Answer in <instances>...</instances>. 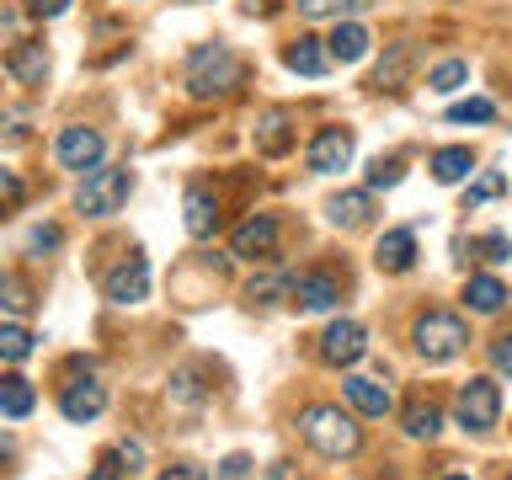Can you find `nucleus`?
Instances as JSON below:
<instances>
[{
	"instance_id": "obj_1",
	"label": "nucleus",
	"mask_w": 512,
	"mask_h": 480,
	"mask_svg": "<svg viewBox=\"0 0 512 480\" xmlns=\"http://www.w3.org/2000/svg\"><path fill=\"white\" fill-rule=\"evenodd\" d=\"M240 80H246V59H240L230 43H203L187 54V96H198V102L230 96Z\"/></svg>"
},
{
	"instance_id": "obj_2",
	"label": "nucleus",
	"mask_w": 512,
	"mask_h": 480,
	"mask_svg": "<svg viewBox=\"0 0 512 480\" xmlns=\"http://www.w3.org/2000/svg\"><path fill=\"white\" fill-rule=\"evenodd\" d=\"M299 432H304V443L326 459H352L363 448V427L352 422L342 406H310L299 416Z\"/></svg>"
},
{
	"instance_id": "obj_3",
	"label": "nucleus",
	"mask_w": 512,
	"mask_h": 480,
	"mask_svg": "<svg viewBox=\"0 0 512 480\" xmlns=\"http://www.w3.org/2000/svg\"><path fill=\"white\" fill-rule=\"evenodd\" d=\"M411 342L427 363H448V358H459V352L470 347V326H464L454 310H427V315H416Z\"/></svg>"
},
{
	"instance_id": "obj_4",
	"label": "nucleus",
	"mask_w": 512,
	"mask_h": 480,
	"mask_svg": "<svg viewBox=\"0 0 512 480\" xmlns=\"http://www.w3.org/2000/svg\"><path fill=\"white\" fill-rule=\"evenodd\" d=\"M128 192H134V171L128 166H96V171H86V182H80L75 208L86 219H107L128 203Z\"/></svg>"
},
{
	"instance_id": "obj_5",
	"label": "nucleus",
	"mask_w": 512,
	"mask_h": 480,
	"mask_svg": "<svg viewBox=\"0 0 512 480\" xmlns=\"http://www.w3.org/2000/svg\"><path fill=\"white\" fill-rule=\"evenodd\" d=\"M454 416H459V427H470V432H491L496 416H502V390H496V379H486V374L464 379L459 400H454Z\"/></svg>"
},
{
	"instance_id": "obj_6",
	"label": "nucleus",
	"mask_w": 512,
	"mask_h": 480,
	"mask_svg": "<svg viewBox=\"0 0 512 480\" xmlns=\"http://www.w3.org/2000/svg\"><path fill=\"white\" fill-rule=\"evenodd\" d=\"M102 294L112 304H144V299H150V262H144V251H128L123 262L107 272Z\"/></svg>"
},
{
	"instance_id": "obj_7",
	"label": "nucleus",
	"mask_w": 512,
	"mask_h": 480,
	"mask_svg": "<svg viewBox=\"0 0 512 480\" xmlns=\"http://www.w3.org/2000/svg\"><path fill=\"white\" fill-rule=\"evenodd\" d=\"M54 155H59V166H70V171H96L102 155H107V139L96 134V128H86V123H70V128H59Z\"/></svg>"
},
{
	"instance_id": "obj_8",
	"label": "nucleus",
	"mask_w": 512,
	"mask_h": 480,
	"mask_svg": "<svg viewBox=\"0 0 512 480\" xmlns=\"http://www.w3.org/2000/svg\"><path fill=\"white\" fill-rule=\"evenodd\" d=\"M352 150H358L352 128H342V123L320 128V134L310 139V171H315V176H336V171H347V166H352Z\"/></svg>"
},
{
	"instance_id": "obj_9",
	"label": "nucleus",
	"mask_w": 512,
	"mask_h": 480,
	"mask_svg": "<svg viewBox=\"0 0 512 480\" xmlns=\"http://www.w3.org/2000/svg\"><path fill=\"white\" fill-rule=\"evenodd\" d=\"M368 352V331L358 326V320H331L326 331H320V358H326L331 368H352Z\"/></svg>"
},
{
	"instance_id": "obj_10",
	"label": "nucleus",
	"mask_w": 512,
	"mask_h": 480,
	"mask_svg": "<svg viewBox=\"0 0 512 480\" xmlns=\"http://www.w3.org/2000/svg\"><path fill=\"white\" fill-rule=\"evenodd\" d=\"M59 411L70 416V422H96V416L107 411V384L96 379V374L70 379V384L59 390Z\"/></svg>"
},
{
	"instance_id": "obj_11",
	"label": "nucleus",
	"mask_w": 512,
	"mask_h": 480,
	"mask_svg": "<svg viewBox=\"0 0 512 480\" xmlns=\"http://www.w3.org/2000/svg\"><path fill=\"white\" fill-rule=\"evenodd\" d=\"M272 251H278V219H272V214H251V219L230 235V256H246V262H256V256H272Z\"/></svg>"
},
{
	"instance_id": "obj_12",
	"label": "nucleus",
	"mask_w": 512,
	"mask_h": 480,
	"mask_svg": "<svg viewBox=\"0 0 512 480\" xmlns=\"http://www.w3.org/2000/svg\"><path fill=\"white\" fill-rule=\"evenodd\" d=\"M288 299H294L299 310H336L342 283H336L331 272H299V278H288Z\"/></svg>"
},
{
	"instance_id": "obj_13",
	"label": "nucleus",
	"mask_w": 512,
	"mask_h": 480,
	"mask_svg": "<svg viewBox=\"0 0 512 480\" xmlns=\"http://www.w3.org/2000/svg\"><path fill=\"white\" fill-rule=\"evenodd\" d=\"M6 75L22 80V86H43L48 80V48L38 38H22L6 48Z\"/></svg>"
},
{
	"instance_id": "obj_14",
	"label": "nucleus",
	"mask_w": 512,
	"mask_h": 480,
	"mask_svg": "<svg viewBox=\"0 0 512 480\" xmlns=\"http://www.w3.org/2000/svg\"><path fill=\"white\" fill-rule=\"evenodd\" d=\"M347 400H352V411L358 416H390L395 411V395H390V384H379V379H363V374H352L347 384Z\"/></svg>"
},
{
	"instance_id": "obj_15",
	"label": "nucleus",
	"mask_w": 512,
	"mask_h": 480,
	"mask_svg": "<svg viewBox=\"0 0 512 480\" xmlns=\"http://www.w3.org/2000/svg\"><path fill=\"white\" fill-rule=\"evenodd\" d=\"M182 214H187V235H192V240H208V235L219 230V198H214L208 187H187Z\"/></svg>"
},
{
	"instance_id": "obj_16",
	"label": "nucleus",
	"mask_w": 512,
	"mask_h": 480,
	"mask_svg": "<svg viewBox=\"0 0 512 480\" xmlns=\"http://www.w3.org/2000/svg\"><path fill=\"white\" fill-rule=\"evenodd\" d=\"M374 267L379 272H411L416 267V235L411 230H390V235H379V246H374Z\"/></svg>"
},
{
	"instance_id": "obj_17",
	"label": "nucleus",
	"mask_w": 512,
	"mask_h": 480,
	"mask_svg": "<svg viewBox=\"0 0 512 480\" xmlns=\"http://www.w3.org/2000/svg\"><path fill=\"white\" fill-rule=\"evenodd\" d=\"M326 219L336 230H363V224L374 219V192H336L326 203Z\"/></svg>"
},
{
	"instance_id": "obj_18",
	"label": "nucleus",
	"mask_w": 512,
	"mask_h": 480,
	"mask_svg": "<svg viewBox=\"0 0 512 480\" xmlns=\"http://www.w3.org/2000/svg\"><path fill=\"white\" fill-rule=\"evenodd\" d=\"M411 64H416V43H390V54L379 59L374 75H368V86L374 91H400L406 75H411Z\"/></svg>"
},
{
	"instance_id": "obj_19",
	"label": "nucleus",
	"mask_w": 512,
	"mask_h": 480,
	"mask_svg": "<svg viewBox=\"0 0 512 480\" xmlns=\"http://www.w3.org/2000/svg\"><path fill=\"white\" fill-rule=\"evenodd\" d=\"M256 150H262L267 160H278L294 150V123H288V112L283 107H272L262 123H256Z\"/></svg>"
},
{
	"instance_id": "obj_20",
	"label": "nucleus",
	"mask_w": 512,
	"mask_h": 480,
	"mask_svg": "<svg viewBox=\"0 0 512 480\" xmlns=\"http://www.w3.org/2000/svg\"><path fill=\"white\" fill-rule=\"evenodd\" d=\"M368 43H374V38H368V27L347 16V22H336V32L326 38V54H331L336 64H358V59L368 54Z\"/></svg>"
},
{
	"instance_id": "obj_21",
	"label": "nucleus",
	"mask_w": 512,
	"mask_h": 480,
	"mask_svg": "<svg viewBox=\"0 0 512 480\" xmlns=\"http://www.w3.org/2000/svg\"><path fill=\"white\" fill-rule=\"evenodd\" d=\"M283 64H288V70H294V75H326V64H331V54H326V38H294V43H288L283 48Z\"/></svg>"
},
{
	"instance_id": "obj_22",
	"label": "nucleus",
	"mask_w": 512,
	"mask_h": 480,
	"mask_svg": "<svg viewBox=\"0 0 512 480\" xmlns=\"http://www.w3.org/2000/svg\"><path fill=\"white\" fill-rule=\"evenodd\" d=\"M507 299H512V294H507V283H502V278H491V272H480V278L464 283V304H470L475 315H496Z\"/></svg>"
},
{
	"instance_id": "obj_23",
	"label": "nucleus",
	"mask_w": 512,
	"mask_h": 480,
	"mask_svg": "<svg viewBox=\"0 0 512 480\" xmlns=\"http://www.w3.org/2000/svg\"><path fill=\"white\" fill-rule=\"evenodd\" d=\"M470 171H475V150H470V144H448V150L432 155V176H438L443 187H459Z\"/></svg>"
},
{
	"instance_id": "obj_24",
	"label": "nucleus",
	"mask_w": 512,
	"mask_h": 480,
	"mask_svg": "<svg viewBox=\"0 0 512 480\" xmlns=\"http://www.w3.org/2000/svg\"><path fill=\"white\" fill-rule=\"evenodd\" d=\"M32 406H38V390H32V379H22V374H6V379H0V416L22 422V416H32Z\"/></svg>"
},
{
	"instance_id": "obj_25",
	"label": "nucleus",
	"mask_w": 512,
	"mask_h": 480,
	"mask_svg": "<svg viewBox=\"0 0 512 480\" xmlns=\"http://www.w3.org/2000/svg\"><path fill=\"white\" fill-rule=\"evenodd\" d=\"M400 422H406V438L432 443V438L443 432V411L432 406V400H416V406H406V416H400Z\"/></svg>"
},
{
	"instance_id": "obj_26",
	"label": "nucleus",
	"mask_w": 512,
	"mask_h": 480,
	"mask_svg": "<svg viewBox=\"0 0 512 480\" xmlns=\"http://www.w3.org/2000/svg\"><path fill=\"white\" fill-rule=\"evenodd\" d=\"M32 347H38V336H32L22 320H6V326H0V358L6 363H27Z\"/></svg>"
},
{
	"instance_id": "obj_27",
	"label": "nucleus",
	"mask_w": 512,
	"mask_h": 480,
	"mask_svg": "<svg viewBox=\"0 0 512 480\" xmlns=\"http://www.w3.org/2000/svg\"><path fill=\"white\" fill-rule=\"evenodd\" d=\"M288 278H294V272H256L246 283V299L251 304H278V299H288Z\"/></svg>"
},
{
	"instance_id": "obj_28",
	"label": "nucleus",
	"mask_w": 512,
	"mask_h": 480,
	"mask_svg": "<svg viewBox=\"0 0 512 480\" xmlns=\"http://www.w3.org/2000/svg\"><path fill=\"white\" fill-rule=\"evenodd\" d=\"M294 6H299V16H310V22H320V16H336V22H342L352 11H368L374 0H294Z\"/></svg>"
},
{
	"instance_id": "obj_29",
	"label": "nucleus",
	"mask_w": 512,
	"mask_h": 480,
	"mask_svg": "<svg viewBox=\"0 0 512 480\" xmlns=\"http://www.w3.org/2000/svg\"><path fill=\"white\" fill-rule=\"evenodd\" d=\"M464 80H470V64H464V59H443V64H432V70H427V86L443 91V96L459 91Z\"/></svg>"
},
{
	"instance_id": "obj_30",
	"label": "nucleus",
	"mask_w": 512,
	"mask_h": 480,
	"mask_svg": "<svg viewBox=\"0 0 512 480\" xmlns=\"http://www.w3.org/2000/svg\"><path fill=\"white\" fill-rule=\"evenodd\" d=\"M0 310H11V315H27L32 310V288L22 278H11L6 267H0Z\"/></svg>"
},
{
	"instance_id": "obj_31",
	"label": "nucleus",
	"mask_w": 512,
	"mask_h": 480,
	"mask_svg": "<svg viewBox=\"0 0 512 480\" xmlns=\"http://www.w3.org/2000/svg\"><path fill=\"white\" fill-rule=\"evenodd\" d=\"M496 118V102H486V96H464V102L448 107V123H491Z\"/></svg>"
},
{
	"instance_id": "obj_32",
	"label": "nucleus",
	"mask_w": 512,
	"mask_h": 480,
	"mask_svg": "<svg viewBox=\"0 0 512 480\" xmlns=\"http://www.w3.org/2000/svg\"><path fill=\"white\" fill-rule=\"evenodd\" d=\"M507 182H502V171H486V176H475L470 187H464V208H480V203H491V198H502Z\"/></svg>"
},
{
	"instance_id": "obj_33",
	"label": "nucleus",
	"mask_w": 512,
	"mask_h": 480,
	"mask_svg": "<svg viewBox=\"0 0 512 480\" xmlns=\"http://www.w3.org/2000/svg\"><path fill=\"white\" fill-rule=\"evenodd\" d=\"M400 176H406V160H374L368 166V192H379V187H400Z\"/></svg>"
},
{
	"instance_id": "obj_34",
	"label": "nucleus",
	"mask_w": 512,
	"mask_h": 480,
	"mask_svg": "<svg viewBox=\"0 0 512 480\" xmlns=\"http://www.w3.org/2000/svg\"><path fill=\"white\" fill-rule=\"evenodd\" d=\"M171 395H176V400H187V406H192V400H203V379L192 374V368H182V374L171 379Z\"/></svg>"
},
{
	"instance_id": "obj_35",
	"label": "nucleus",
	"mask_w": 512,
	"mask_h": 480,
	"mask_svg": "<svg viewBox=\"0 0 512 480\" xmlns=\"http://www.w3.org/2000/svg\"><path fill=\"white\" fill-rule=\"evenodd\" d=\"M16 203H22V176H16V171H0V214H11Z\"/></svg>"
},
{
	"instance_id": "obj_36",
	"label": "nucleus",
	"mask_w": 512,
	"mask_h": 480,
	"mask_svg": "<svg viewBox=\"0 0 512 480\" xmlns=\"http://www.w3.org/2000/svg\"><path fill=\"white\" fill-rule=\"evenodd\" d=\"M470 251H486V262H502V256H512V240L507 235H486V240H470Z\"/></svg>"
},
{
	"instance_id": "obj_37",
	"label": "nucleus",
	"mask_w": 512,
	"mask_h": 480,
	"mask_svg": "<svg viewBox=\"0 0 512 480\" xmlns=\"http://www.w3.org/2000/svg\"><path fill=\"white\" fill-rule=\"evenodd\" d=\"M59 240H64V235H59V224H38V230L27 235V251H54Z\"/></svg>"
},
{
	"instance_id": "obj_38",
	"label": "nucleus",
	"mask_w": 512,
	"mask_h": 480,
	"mask_svg": "<svg viewBox=\"0 0 512 480\" xmlns=\"http://www.w3.org/2000/svg\"><path fill=\"white\" fill-rule=\"evenodd\" d=\"M491 368L496 374H512V336H496L491 342Z\"/></svg>"
},
{
	"instance_id": "obj_39",
	"label": "nucleus",
	"mask_w": 512,
	"mask_h": 480,
	"mask_svg": "<svg viewBox=\"0 0 512 480\" xmlns=\"http://www.w3.org/2000/svg\"><path fill=\"white\" fill-rule=\"evenodd\" d=\"M22 6H27V16H43V22H48V16L70 11V0H22Z\"/></svg>"
},
{
	"instance_id": "obj_40",
	"label": "nucleus",
	"mask_w": 512,
	"mask_h": 480,
	"mask_svg": "<svg viewBox=\"0 0 512 480\" xmlns=\"http://www.w3.org/2000/svg\"><path fill=\"white\" fill-rule=\"evenodd\" d=\"M246 470H251V459L246 454H230L219 464V480H246Z\"/></svg>"
},
{
	"instance_id": "obj_41",
	"label": "nucleus",
	"mask_w": 512,
	"mask_h": 480,
	"mask_svg": "<svg viewBox=\"0 0 512 480\" xmlns=\"http://www.w3.org/2000/svg\"><path fill=\"white\" fill-rule=\"evenodd\" d=\"M160 480H208V470H198V464H171Z\"/></svg>"
},
{
	"instance_id": "obj_42",
	"label": "nucleus",
	"mask_w": 512,
	"mask_h": 480,
	"mask_svg": "<svg viewBox=\"0 0 512 480\" xmlns=\"http://www.w3.org/2000/svg\"><path fill=\"white\" fill-rule=\"evenodd\" d=\"M118 459L123 464H144V443H118Z\"/></svg>"
},
{
	"instance_id": "obj_43",
	"label": "nucleus",
	"mask_w": 512,
	"mask_h": 480,
	"mask_svg": "<svg viewBox=\"0 0 512 480\" xmlns=\"http://www.w3.org/2000/svg\"><path fill=\"white\" fill-rule=\"evenodd\" d=\"M11 454H16V443L6 438V432H0V459H11Z\"/></svg>"
},
{
	"instance_id": "obj_44",
	"label": "nucleus",
	"mask_w": 512,
	"mask_h": 480,
	"mask_svg": "<svg viewBox=\"0 0 512 480\" xmlns=\"http://www.w3.org/2000/svg\"><path fill=\"white\" fill-rule=\"evenodd\" d=\"M443 480H470V475H443Z\"/></svg>"
},
{
	"instance_id": "obj_45",
	"label": "nucleus",
	"mask_w": 512,
	"mask_h": 480,
	"mask_svg": "<svg viewBox=\"0 0 512 480\" xmlns=\"http://www.w3.org/2000/svg\"><path fill=\"white\" fill-rule=\"evenodd\" d=\"M507 480H512V475H507Z\"/></svg>"
}]
</instances>
